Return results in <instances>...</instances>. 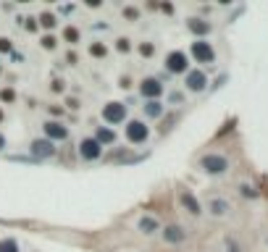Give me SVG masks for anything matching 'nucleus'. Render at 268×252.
Returning a JSON list of instances; mask_svg holds the SVG:
<instances>
[{"label":"nucleus","mask_w":268,"mask_h":252,"mask_svg":"<svg viewBox=\"0 0 268 252\" xmlns=\"http://www.w3.org/2000/svg\"><path fill=\"white\" fill-rule=\"evenodd\" d=\"M147 137H150V129L145 126V121H129L126 123V140H129L132 145H142Z\"/></svg>","instance_id":"f257e3e1"},{"label":"nucleus","mask_w":268,"mask_h":252,"mask_svg":"<svg viewBox=\"0 0 268 252\" xmlns=\"http://www.w3.org/2000/svg\"><path fill=\"white\" fill-rule=\"evenodd\" d=\"M200 168L205 171V174H224V171L229 168V160L224 155H205L200 160Z\"/></svg>","instance_id":"f03ea898"},{"label":"nucleus","mask_w":268,"mask_h":252,"mask_svg":"<svg viewBox=\"0 0 268 252\" xmlns=\"http://www.w3.org/2000/svg\"><path fill=\"white\" fill-rule=\"evenodd\" d=\"M124 118H126V105H121V102H108V105L103 108V121L121 123Z\"/></svg>","instance_id":"7ed1b4c3"},{"label":"nucleus","mask_w":268,"mask_h":252,"mask_svg":"<svg viewBox=\"0 0 268 252\" xmlns=\"http://www.w3.org/2000/svg\"><path fill=\"white\" fill-rule=\"evenodd\" d=\"M166 68H168L171 74H184V71H187V53H182V50L168 53V58H166Z\"/></svg>","instance_id":"20e7f679"},{"label":"nucleus","mask_w":268,"mask_h":252,"mask_svg":"<svg viewBox=\"0 0 268 252\" xmlns=\"http://www.w3.org/2000/svg\"><path fill=\"white\" fill-rule=\"evenodd\" d=\"M192 55L200 63H213V58H216V53H213V48L208 45L205 40H197V42H192Z\"/></svg>","instance_id":"39448f33"},{"label":"nucleus","mask_w":268,"mask_h":252,"mask_svg":"<svg viewBox=\"0 0 268 252\" xmlns=\"http://www.w3.org/2000/svg\"><path fill=\"white\" fill-rule=\"evenodd\" d=\"M100 153H103V147L98 145V140H92V137L81 140V145H79V155L84 158V160H98Z\"/></svg>","instance_id":"423d86ee"},{"label":"nucleus","mask_w":268,"mask_h":252,"mask_svg":"<svg viewBox=\"0 0 268 252\" xmlns=\"http://www.w3.org/2000/svg\"><path fill=\"white\" fill-rule=\"evenodd\" d=\"M139 89H142L145 97H160V95H163V84L158 82V79H142Z\"/></svg>","instance_id":"0eeeda50"},{"label":"nucleus","mask_w":268,"mask_h":252,"mask_svg":"<svg viewBox=\"0 0 268 252\" xmlns=\"http://www.w3.org/2000/svg\"><path fill=\"white\" fill-rule=\"evenodd\" d=\"M45 134H48L50 140H66V137H68L66 126L58 123V121H48V123H45Z\"/></svg>","instance_id":"6e6552de"},{"label":"nucleus","mask_w":268,"mask_h":252,"mask_svg":"<svg viewBox=\"0 0 268 252\" xmlns=\"http://www.w3.org/2000/svg\"><path fill=\"white\" fill-rule=\"evenodd\" d=\"M205 74L203 71H190L187 74V87L192 89V92H200V89H205Z\"/></svg>","instance_id":"1a4fd4ad"},{"label":"nucleus","mask_w":268,"mask_h":252,"mask_svg":"<svg viewBox=\"0 0 268 252\" xmlns=\"http://www.w3.org/2000/svg\"><path fill=\"white\" fill-rule=\"evenodd\" d=\"M32 153L48 158V155L55 153V147H53V142H48V140H34V142H32Z\"/></svg>","instance_id":"9d476101"},{"label":"nucleus","mask_w":268,"mask_h":252,"mask_svg":"<svg viewBox=\"0 0 268 252\" xmlns=\"http://www.w3.org/2000/svg\"><path fill=\"white\" fill-rule=\"evenodd\" d=\"M163 239H166V242H171V244H179V242H184V239H187V234H184L179 226H166Z\"/></svg>","instance_id":"9b49d317"},{"label":"nucleus","mask_w":268,"mask_h":252,"mask_svg":"<svg viewBox=\"0 0 268 252\" xmlns=\"http://www.w3.org/2000/svg\"><path fill=\"white\" fill-rule=\"evenodd\" d=\"M179 200H182V205H184V208H187L192 215H200V202H197L190 192H182V194H179Z\"/></svg>","instance_id":"f8f14e48"},{"label":"nucleus","mask_w":268,"mask_h":252,"mask_svg":"<svg viewBox=\"0 0 268 252\" xmlns=\"http://www.w3.org/2000/svg\"><path fill=\"white\" fill-rule=\"evenodd\" d=\"M187 29L195 32V34H208V32H211V24L203 21V19H190V21H187Z\"/></svg>","instance_id":"ddd939ff"},{"label":"nucleus","mask_w":268,"mask_h":252,"mask_svg":"<svg viewBox=\"0 0 268 252\" xmlns=\"http://www.w3.org/2000/svg\"><path fill=\"white\" fill-rule=\"evenodd\" d=\"M139 231H142V234H153V231H158V221H155V218H150V215L139 218Z\"/></svg>","instance_id":"4468645a"},{"label":"nucleus","mask_w":268,"mask_h":252,"mask_svg":"<svg viewBox=\"0 0 268 252\" xmlns=\"http://www.w3.org/2000/svg\"><path fill=\"white\" fill-rule=\"evenodd\" d=\"M208 208H211L213 215H226V213H229V202H224V200H211Z\"/></svg>","instance_id":"2eb2a0df"},{"label":"nucleus","mask_w":268,"mask_h":252,"mask_svg":"<svg viewBox=\"0 0 268 252\" xmlns=\"http://www.w3.org/2000/svg\"><path fill=\"white\" fill-rule=\"evenodd\" d=\"M95 140H98V145L103 147V142H106V145H111V142L116 140V134H113L111 129H103V126H100V129H98V137H95Z\"/></svg>","instance_id":"dca6fc26"},{"label":"nucleus","mask_w":268,"mask_h":252,"mask_svg":"<svg viewBox=\"0 0 268 252\" xmlns=\"http://www.w3.org/2000/svg\"><path fill=\"white\" fill-rule=\"evenodd\" d=\"M90 55H92V58H106L108 48H106L103 42H92V45H90Z\"/></svg>","instance_id":"f3484780"},{"label":"nucleus","mask_w":268,"mask_h":252,"mask_svg":"<svg viewBox=\"0 0 268 252\" xmlns=\"http://www.w3.org/2000/svg\"><path fill=\"white\" fill-rule=\"evenodd\" d=\"M63 40H66V42H71V45H76V42L81 40V34H79L76 27H66V29H63Z\"/></svg>","instance_id":"a211bd4d"},{"label":"nucleus","mask_w":268,"mask_h":252,"mask_svg":"<svg viewBox=\"0 0 268 252\" xmlns=\"http://www.w3.org/2000/svg\"><path fill=\"white\" fill-rule=\"evenodd\" d=\"M145 113H147V116L150 118H155V116H160V113H163V108H160V102H147V105H145Z\"/></svg>","instance_id":"6ab92c4d"},{"label":"nucleus","mask_w":268,"mask_h":252,"mask_svg":"<svg viewBox=\"0 0 268 252\" xmlns=\"http://www.w3.org/2000/svg\"><path fill=\"white\" fill-rule=\"evenodd\" d=\"M139 55H142V58H153V55H155V45L153 42H142V45H139Z\"/></svg>","instance_id":"aec40b11"},{"label":"nucleus","mask_w":268,"mask_h":252,"mask_svg":"<svg viewBox=\"0 0 268 252\" xmlns=\"http://www.w3.org/2000/svg\"><path fill=\"white\" fill-rule=\"evenodd\" d=\"M0 252H19V244L14 239H0Z\"/></svg>","instance_id":"412c9836"},{"label":"nucleus","mask_w":268,"mask_h":252,"mask_svg":"<svg viewBox=\"0 0 268 252\" xmlns=\"http://www.w3.org/2000/svg\"><path fill=\"white\" fill-rule=\"evenodd\" d=\"M116 50H119V53H129L132 50V42L126 40V37H119V40H116Z\"/></svg>","instance_id":"4be33fe9"},{"label":"nucleus","mask_w":268,"mask_h":252,"mask_svg":"<svg viewBox=\"0 0 268 252\" xmlns=\"http://www.w3.org/2000/svg\"><path fill=\"white\" fill-rule=\"evenodd\" d=\"M40 24H42L45 29H53V27H55V16H53V14H42V16H40Z\"/></svg>","instance_id":"5701e85b"},{"label":"nucleus","mask_w":268,"mask_h":252,"mask_svg":"<svg viewBox=\"0 0 268 252\" xmlns=\"http://www.w3.org/2000/svg\"><path fill=\"white\" fill-rule=\"evenodd\" d=\"M42 48L45 50H55V37H53V34H45V37H42Z\"/></svg>","instance_id":"b1692460"},{"label":"nucleus","mask_w":268,"mask_h":252,"mask_svg":"<svg viewBox=\"0 0 268 252\" xmlns=\"http://www.w3.org/2000/svg\"><path fill=\"white\" fill-rule=\"evenodd\" d=\"M0 97H3L6 102H11V100H16V92H14V89H3V92H0Z\"/></svg>","instance_id":"393cba45"},{"label":"nucleus","mask_w":268,"mask_h":252,"mask_svg":"<svg viewBox=\"0 0 268 252\" xmlns=\"http://www.w3.org/2000/svg\"><path fill=\"white\" fill-rule=\"evenodd\" d=\"M124 16H126V19H132V21H134V19H137L139 14H137V8H124Z\"/></svg>","instance_id":"a878e982"},{"label":"nucleus","mask_w":268,"mask_h":252,"mask_svg":"<svg viewBox=\"0 0 268 252\" xmlns=\"http://www.w3.org/2000/svg\"><path fill=\"white\" fill-rule=\"evenodd\" d=\"M50 89H53V92H63V82H58V79H55Z\"/></svg>","instance_id":"bb28decb"},{"label":"nucleus","mask_w":268,"mask_h":252,"mask_svg":"<svg viewBox=\"0 0 268 252\" xmlns=\"http://www.w3.org/2000/svg\"><path fill=\"white\" fill-rule=\"evenodd\" d=\"M121 87L129 89V87H132V79H129V76H121Z\"/></svg>","instance_id":"cd10ccee"},{"label":"nucleus","mask_w":268,"mask_h":252,"mask_svg":"<svg viewBox=\"0 0 268 252\" xmlns=\"http://www.w3.org/2000/svg\"><path fill=\"white\" fill-rule=\"evenodd\" d=\"M50 113H53V116H63V108H58V105H53V108H50Z\"/></svg>","instance_id":"c85d7f7f"},{"label":"nucleus","mask_w":268,"mask_h":252,"mask_svg":"<svg viewBox=\"0 0 268 252\" xmlns=\"http://www.w3.org/2000/svg\"><path fill=\"white\" fill-rule=\"evenodd\" d=\"M0 50H11V42L8 40H0Z\"/></svg>","instance_id":"c756f323"},{"label":"nucleus","mask_w":268,"mask_h":252,"mask_svg":"<svg viewBox=\"0 0 268 252\" xmlns=\"http://www.w3.org/2000/svg\"><path fill=\"white\" fill-rule=\"evenodd\" d=\"M3 147H6V137L0 134V150H3Z\"/></svg>","instance_id":"7c9ffc66"},{"label":"nucleus","mask_w":268,"mask_h":252,"mask_svg":"<svg viewBox=\"0 0 268 252\" xmlns=\"http://www.w3.org/2000/svg\"><path fill=\"white\" fill-rule=\"evenodd\" d=\"M0 121H3V110H0Z\"/></svg>","instance_id":"2f4dec72"}]
</instances>
